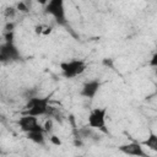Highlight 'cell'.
I'll use <instances>...</instances> for the list:
<instances>
[{
  "label": "cell",
  "instance_id": "11",
  "mask_svg": "<svg viewBox=\"0 0 157 157\" xmlns=\"http://www.w3.org/2000/svg\"><path fill=\"white\" fill-rule=\"evenodd\" d=\"M16 7H12V6H9V7H6L5 10H4V16H5V18L6 20H12L13 17H15V15H16Z\"/></svg>",
  "mask_w": 157,
  "mask_h": 157
},
{
  "label": "cell",
  "instance_id": "3",
  "mask_svg": "<svg viewBox=\"0 0 157 157\" xmlns=\"http://www.w3.org/2000/svg\"><path fill=\"white\" fill-rule=\"evenodd\" d=\"M60 67L64 77L72 78V77H76L77 75H81L86 70V64L82 60H71L67 63H61Z\"/></svg>",
  "mask_w": 157,
  "mask_h": 157
},
{
  "label": "cell",
  "instance_id": "22",
  "mask_svg": "<svg viewBox=\"0 0 157 157\" xmlns=\"http://www.w3.org/2000/svg\"><path fill=\"white\" fill-rule=\"evenodd\" d=\"M75 145H76V146H82V142H81V141H77V140H76V141H75Z\"/></svg>",
  "mask_w": 157,
  "mask_h": 157
},
{
  "label": "cell",
  "instance_id": "9",
  "mask_svg": "<svg viewBox=\"0 0 157 157\" xmlns=\"http://www.w3.org/2000/svg\"><path fill=\"white\" fill-rule=\"evenodd\" d=\"M27 134V139L36 142V144H39V145H44V141H45V137H44V131H29V132H26Z\"/></svg>",
  "mask_w": 157,
  "mask_h": 157
},
{
  "label": "cell",
  "instance_id": "4",
  "mask_svg": "<svg viewBox=\"0 0 157 157\" xmlns=\"http://www.w3.org/2000/svg\"><path fill=\"white\" fill-rule=\"evenodd\" d=\"M107 118V108H94L88 114V126L91 129L104 130Z\"/></svg>",
  "mask_w": 157,
  "mask_h": 157
},
{
  "label": "cell",
  "instance_id": "8",
  "mask_svg": "<svg viewBox=\"0 0 157 157\" xmlns=\"http://www.w3.org/2000/svg\"><path fill=\"white\" fill-rule=\"evenodd\" d=\"M99 87H101V82L98 80L88 81V82H86L82 86V88H81V96H83L86 98H93L97 94Z\"/></svg>",
  "mask_w": 157,
  "mask_h": 157
},
{
  "label": "cell",
  "instance_id": "16",
  "mask_svg": "<svg viewBox=\"0 0 157 157\" xmlns=\"http://www.w3.org/2000/svg\"><path fill=\"white\" fill-rule=\"evenodd\" d=\"M15 29V23L12 22V21H9L6 25H5V31L6 32H11V31H13Z\"/></svg>",
  "mask_w": 157,
  "mask_h": 157
},
{
  "label": "cell",
  "instance_id": "12",
  "mask_svg": "<svg viewBox=\"0 0 157 157\" xmlns=\"http://www.w3.org/2000/svg\"><path fill=\"white\" fill-rule=\"evenodd\" d=\"M53 126H54V123H53L52 119H47L45 123L43 124V128H44L45 132H52L53 131Z\"/></svg>",
  "mask_w": 157,
  "mask_h": 157
},
{
  "label": "cell",
  "instance_id": "1",
  "mask_svg": "<svg viewBox=\"0 0 157 157\" xmlns=\"http://www.w3.org/2000/svg\"><path fill=\"white\" fill-rule=\"evenodd\" d=\"M49 108V98L48 97H32L27 101L25 105V114H29L33 117L45 115Z\"/></svg>",
  "mask_w": 157,
  "mask_h": 157
},
{
  "label": "cell",
  "instance_id": "19",
  "mask_svg": "<svg viewBox=\"0 0 157 157\" xmlns=\"http://www.w3.org/2000/svg\"><path fill=\"white\" fill-rule=\"evenodd\" d=\"M103 64H104V65H107V66H110V67H113V60H112V59H109V58H105V59H103Z\"/></svg>",
  "mask_w": 157,
  "mask_h": 157
},
{
  "label": "cell",
  "instance_id": "18",
  "mask_svg": "<svg viewBox=\"0 0 157 157\" xmlns=\"http://www.w3.org/2000/svg\"><path fill=\"white\" fill-rule=\"evenodd\" d=\"M52 29H53V28H52V27H49V26H48V27H44V28H43L42 34H43V36H48V34H50V33H52Z\"/></svg>",
  "mask_w": 157,
  "mask_h": 157
},
{
  "label": "cell",
  "instance_id": "5",
  "mask_svg": "<svg viewBox=\"0 0 157 157\" xmlns=\"http://www.w3.org/2000/svg\"><path fill=\"white\" fill-rule=\"evenodd\" d=\"M18 125H20L21 130L25 131V132H29V131H44V128H43V125H40L38 123L37 117H33V115H29V114L22 115L20 118V120H18Z\"/></svg>",
  "mask_w": 157,
  "mask_h": 157
},
{
  "label": "cell",
  "instance_id": "2",
  "mask_svg": "<svg viewBox=\"0 0 157 157\" xmlns=\"http://www.w3.org/2000/svg\"><path fill=\"white\" fill-rule=\"evenodd\" d=\"M45 12L52 15L55 21L60 25H65V9H64V0H49L45 5Z\"/></svg>",
  "mask_w": 157,
  "mask_h": 157
},
{
  "label": "cell",
  "instance_id": "17",
  "mask_svg": "<svg viewBox=\"0 0 157 157\" xmlns=\"http://www.w3.org/2000/svg\"><path fill=\"white\" fill-rule=\"evenodd\" d=\"M43 28H44V26H42V25H37V26L34 27V32H36V34H42Z\"/></svg>",
  "mask_w": 157,
  "mask_h": 157
},
{
  "label": "cell",
  "instance_id": "10",
  "mask_svg": "<svg viewBox=\"0 0 157 157\" xmlns=\"http://www.w3.org/2000/svg\"><path fill=\"white\" fill-rule=\"evenodd\" d=\"M141 145L147 146V147L151 148L152 151H157V135H156L155 132H152V134L147 137V140H145Z\"/></svg>",
  "mask_w": 157,
  "mask_h": 157
},
{
  "label": "cell",
  "instance_id": "7",
  "mask_svg": "<svg viewBox=\"0 0 157 157\" xmlns=\"http://www.w3.org/2000/svg\"><path fill=\"white\" fill-rule=\"evenodd\" d=\"M119 150L125 153V155H130V156H137V157H146L147 155L145 153L142 145L139 142H130V144H125L121 145L119 147Z\"/></svg>",
  "mask_w": 157,
  "mask_h": 157
},
{
  "label": "cell",
  "instance_id": "20",
  "mask_svg": "<svg viewBox=\"0 0 157 157\" xmlns=\"http://www.w3.org/2000/svg\"><path fill=\"white\" fill-rule=\"evenodd\" d=\"M150 65L151 66H157V54H153V56L150 61Z\"/></svg>",
  "mask_w": 157,
  "mask_h": 157
},
{
  "label": "cell",
  "instance_id": "13",
  "mask_svg": "<svg viewBox=\"0 0 157 157\" xmlns=\"http://www.w3.org/2000/svg\"><path fill=\"white\" fill-rule=\"evenodd\" d=\"M16 10L17 11H20V12H28V6L23 2V1H20V2H17V5H16Z\"/></svg>",
  "mask_w": 157,
  "mask_h": 157
},
{
  "label": "cell",
  "instance_id": "14",
  "mask_svg": "<svg viewBox=\"0 0 157 157\" xmlns=\"http://www.w3.org/2000/svg\"><path fill=\"white\" fill-rule=\"evenodd\" d=\"M49 140H50V142H52L53 145H55V146H60V145L63 144V142H61V140H60L56 135H50Z\"/></svg>",
  "mask_w": 157,
  "mask_h": 157
},
{
  "label": "cell",
  "instance_id": "6",
  "mask_svg": "<svg viewBox=\"0 0 157 157\" xmlns=\"http://www.w3.org/2000/svg\"><path fill=\"white\" fill-rule=\"evenodd\" d=\"M20 53L17 48L13 45V43H5L0 47V61H11V60H18Z\"/></svg>",
  "mask_w": 157,
  "mask_h": 157
},
{
  "label": "cell",
  "instance_id": "21",
  "mask_svg": "<svg viewBox=\"0 0 157 157\" xmlns=\"http://www.w3.org/2000/svg\"><path fill=\"white\" fill-rule=\"evenodd\" d=\"M37 1H38V2L40 4V5H43V6H45V5L48 4V1H49V0H37Z\"/></svg>",
  "mask_w": 157,
  "mask_h": 157
},
{
  "label": "cell",
  "instance_id": "15",
  "mask_svg": "<svg viewBox=\"0 0 157 157\" xmlns=\"http://www.w3.org/2000/svg\"><path fill=\"white\" fill-rule=\"evenodd\" d=\"M13 37H15L13 31H11V32H6V33H5V40H6L7 43H12V42H13Z\"/></svg>",
  "mask_w": 157,
  "mask_h": 157
}]
</instances>
